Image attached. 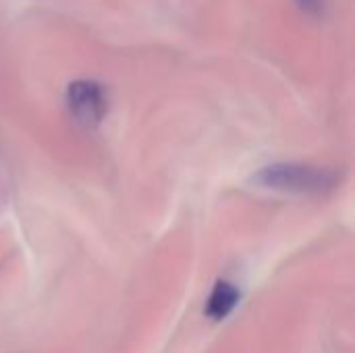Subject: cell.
<instances>
[{
	"instance_id": "3",
	"label": "cell",
	"mask_w": 355,
	"mask_h": 353,
	"mask_svg": "<svg viewBox=\"0 0 355 353\" xmlns=\"http://www.w3.org/2000/svg\"><path fill=\"white\" fill-rule=\"evenodd\" d=\"M239 302V289L229 281H218L208 298L206 316L212 320H225Z\"/></svg>"
},
{
	"instance_id": "4",
	"label": "cell",
	"mask_w": 355,
	"mask_h": 353,
	"mask_svg": "<svg viewBox=\"0 0 355 353\" xmlns=\"http://www.w3.org/2000/svg\"><path fill=\"white\" fill-rule=\"evenodd\" d=\"M295 4L306 15H312V17H320L322 10H324V0H295Z\"/></svg>"
},
{
	"instance_id": "2",
	"label": "cell",
	"mask_w": 355,
	"mask_h": 353,
	"mask_svg": "<svg viewBox=\"0 0 355 353\" xmlns=\"http://www.w3.org/2000/svg\"><path fill=\"white\" fill-rule=\"evenodd\" d=\"M67 110L85 129L98 127L108 112V94L94 79H77L67 87Z\"/></svg>"
},
{
	"instance_id": "1",
	"label": "cell",
	"mask_w": 355,
	"mask_h": 353,
	"mask_svg": "<svg viewBox=\"0 0 355 353\" xmlns=\"http://www.w3.org/2000/svg\"><path fill=\"white\" fill-rule=\"evenodd\" d=\"M252 183L262 189L300 193V196H320L339 185V173L333 169L297 164V162H277L260 169Z\"/></svg>"
}]
</instances>
